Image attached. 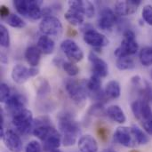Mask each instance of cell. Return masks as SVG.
<instances>
[{
    "label": "cell",
    "instance_id": "18",
    "mask_svg": "<svg viewBox=\"0 0 152 152\" xmlns=\"http://www.w3.org/2000/svg\"><path fill=\"white\" fill-rule=\"evenodd\" d=\"M69 6L71 9L80 12L82 14L88 18H92L95 15V7L90 1L85 0H72L69 1Z\"/></svg>",
    "mask_w": 152,
    "mask_h": 152
},
{
    "label": "cell",
    "instance_id": "3",
    "mask_svg": "<svg viewBox=\"0 0 152 152\" xmlns=\"http://www.w3.org/2000/svg\"><path fill=\"white\" fill-rule=\"evenodd\" d=\"M124 38L121 41L120 45L115 50V55L118 58L130 57L137 53L139 49V45L135 38V34L134 31L127 29L124 32Z\"/></svg>",
    "mask_w": 152,
    "mask_h": 152
},
{
    "label": "cell",
    "instance_id": "9",
    "mask_svg": "<svg viewBox=\"0 0 152 152\" xmlns=\"http://www.w3.org/2000/svg\"><path fill=\"white\" fill-rule=\"evenodd\" d=\"M131 108L134 117L142 123L152 119V110L148 101L136 100L131 104Z\"/></svg>",
    "mask_w": 152,
    "mask_h": 152
},
{
    "label": "cell",
    "instance_id": "25",
    "mask_svg": "<svg viewBox=\"0 0 152 152\" xmlns=\"http://www.w3.org/2000/svg\"><path fill=\"white\" fill-rule=\"evenodd\" d=\"M65 19L69 24L73 26H80L85 21V15L77 10L69 8L65 12Z\"/></svg>",
    "mask_w": 152,
    "mask_h": 152
},
{
    "label": "cell",
    "instance_id": "15",
    "mask_svg": "<svg viewBox=\"0 0 152 152\" xmlns=\"http://www.w3.org/2000/svg\"><path fill=\"white\" fill-rule=\"evenodd\" d=\"M5 147L11 152H21L23 144L20 137L12 130H6L2 138Z\"/></svg>",
    "mask_w": 152,
    "mask_h": 152
},
{
    "label": "cell",
    "instance_id": "20",
    "mask_svg": "<svg viewBox=\"0 0 152 152\" xmlns=\"http://www.w3.org/2000/svg\"><path fill=\"white\" fill-rule=\"evenodd\" d=\"M78 149L80 152H97L98 151V143L97 141L89 134L80 137L77 142Z\"/></svg>",
    "mask_w": 152,
    "mask_h": 152
},
{
    "label": "cell",
    "instance_id": "26",
    "mask_svg": "<svg viewBox=\"0 0 152 152\" xmlns=\"http://www.w3.org/2000/svg\"><path fill=\"white\" fill-rule=\"evenodd\" d=\"M139 59L142 65L150 67L152 65V46L143 47L139 53Z\"/></svg>",
    "mask_w": 152,
    "mask_h": 152
},
{
    "label": "cell",
    "instance_id": "24",
    "mask_svg": "<svg viewBox=\"0 0 152 152\" xmlns=\"http://www.w3.org/2000/svg\"><path fill=\"white\" fill-rule=\"evenodd\" d=\"M104 94L107 98L116 100L119 98L121 94V87L120 84L117 80H111L107 83L105 89H104Z\"/></svg>",
    "mask_w": 152,
    "mask_h": 152
},
{
    "label": "cell",
    "instance_id": "35",
    "mask_svg": "<svg viewBox=\"0 0 152 152\" xmlns=\"http://www.w3.org/2000/svg\"><path fill=\"white\" fill-rule=\"evenodd\" d=\"M142 16L143 20L150 26H152V5L146 4L142 12Z\"/></svg>",
    "mask_w": 152,
    "mask_h": 152
},
{
    "label": "cell",
    "instance_id": "21",
    "mask_svg": "<svg viewBox=\"0 0 152 152\" xmlns=\"http://www.w3.org/2000/svg\"><path fill=\"white\" fill-rule=\"evenodd\" d=\"M41 51L37 45H30L25 51V59L32 68H36L41 60Z\"/></svg>",
    "mask_w": 152,
    "mask_h": 152
},
{
    "label": "cell",
    "instance_id": "39",
    "mask_svg": "<svg viewBox=\"0 0 152 152\" xmlns=\"http://www.w3.org/2000/svg\"><path fill=\"white\" fill-rule=\"evenodd\" d=\"M102 152H117L115 151L114 150H112V149H106V150H104Z\"/></svg>",
    "mask_w": 152,
    "mask_h": 152
},
{
    "label": "cell",
    "instance_id": "13",
    "mask_svg": "<svg viewBox=\"0 0 152 152\" xmlns=\"http://www.w3.org/2000/svg\"><path fill=\"white\" fill-rule=\"evenodd\" d=\"M98 26L102 30H110L117 22V14L110 8H104L100 12Z\"/></svg>",
    "mask_w": 152,
    "mask_h": 152
},
{
    "label": "cell",
    "instance_id": "27",
    "mask_svg": "<svg viewBox=\"0 0 152 152\" xmlns=\"http://www.w3.org/2000/svg\"><path fill=\"white\" fill-rule=\"evenodd\" d=\"M116 66L119 70H130L135 68V63L131 57H123L118 58Z\"/></svg>",
    "mask_w": 152,
    "mask_h": 152
},
{
    "label": "cell",
    "instance_id": "33",
    "mask_svg": "<svg viewBox=\"0 0 152 152\" xmlns=\"http://www.w3.org/2000/svg\"><path fill=\"white\" fill-rule=\"evenodd\" d=\"M88 113L94 117H102L104 115H107V110H105L102 103L97 102L89 109Z\"/></svg>",
    "mask_w": 152,
    "mask_h": 152
},
{
    "label": "cell",
    "instance_id": "11",
    "mask_svg": "<svg viewBox=\"0 0 152 152\" xmlns=\"http://www.w3.org/2000/svg\"><path fill=\"white\" fill-rule=\"evenodd\" d=\"M84 41L94 48H102L107 46L110 44V41L105 35L94 28H90L85 31Z\"/></svg>",
    "mask_w": 152,
    "mask_h": 152
},
{
    "label": "cell",
    "instance_id": "19",
    "mask_svg": "<svg viewBox=\"0 0 152 152\" xmlns=\"http://www.w3.org/2000/svg\"><path fill=\"white\" fill-rule=\"evenodd\" d=\"M43 142L44 151L50 152L57 151L62 143L61 134L55 128H53V131L48 134V136L43 141Z\"/></svg>",
    "mask_w": 152,
    "mask_h": 152
},
{
    "label": "cell",
    "instance_id": "38",
    "mask_svg": "<svg viewBox=\"0 0 152 152\" xmlns=\"http://www.w3.org/2000/svg\"><path fill=\"white\" fill-rule=\"evenodd\" d=\"M0 14L2 18H8L10 16L9 9L5 5H1L0 7Z\"/></svg>",
    "mask_w": 152,
    "mask_h": 152
},
{
    "label": "cell",
    "instance_id": "40",
    "mask_svg": "<svg viewBox=\"0 0 152 152\" xmlns=\"http://www.w3.org/2000/svg\"><path fill=\"white\" fill-rule=\"evenodd\" d=\"M151 100L152 101V90H151V95H150V101Z\"/></svg>",
    "mask_w": 152,
    "mask_h": 152
},
{
    "label": "cell",
    "instance_id": "36",
    "mask_svg": "<svg viewBox=\"0 0 152 152\" xmlns=\"http://www.w3.org/2000/svg\"><path fill=\"white\" fill-rule=\"evenodd\" d=\"M25 152H42L41 144L37 141H30L26 146Z\"/></svg>",
    "mask_w": 152,
    "mask_h": 152
},
{
    "label": "cell",
    "instance_id": "30",
    "mask_svg": "<svg viewBox=\"0 0 152 152\" xmlns=\"http://www.w3.org/2000/svg\"><path fill=\"white\" fill-rule=\"evenodd\" d=\"M6 22L15 28H22L26 26V22L17 14H10V16L6 18Z\"/></svg>",
    "mask_w": 152,
    "mask_h": 152
},
{
    "label": "cell",
    "instance_id": "42",
    "mask_svg": "<svg viewBox=\"0 0 152 152\" xmlns=\"http://www.w3.org/2000/svg\"><path fill=\"white\" fill-rule=\"evenodd\" d=\"M52 152H59V151L57 150V151H52Z\"/></svg>",
    "mask_w": 152,
    "mask_h": 152
},
{
    "label": "cell",
    "instance_id": "7",
    "mask_svg": "<svg viewBox=\"0 0 152 152\" xmlns=\"http://www.w3.org/2000/svg\"><path fill=\"white\" fill-rule=\"evenodd\" d=\"M61 49L72 62H79L84 58V53L79 45L72 39H65L61 44Z\"/></svg>",
    "mask_w": 152,
    "mask_h": 152
},
{
    "label": "cell",
    "instance_id": "6",
    "mask_svg": "<svg viewBox=\"0 0 152 152\" xmlns=\"http://www.w3.org/2000/svg\"><path fill=\"white\" fill-rule=\"evenodd\" d=\"M33 122V114L29 110L27 109L12 116V126L16 128L17 132L22 134L30 133Z\"/></svg>",
    "mask_w": 152,
    "mask_h": 152
},
{
    "label": "cell",
    "instance_id": "1",
    "mask_svg": "<svg viewBox=\"0 0 152 152\" xmlns=\"http://www.w3.org/2000/svg\"><path fill=\"white\" fill-rule=\"evenodd\" d=\"M59 130L62 138V144L65 147L73 146L80 134L78 124L72 118L70 115L64 114L59 117Z\"/></svg>",
    "mask_w": 152,
    "mask_h": 152
},
{
    "label": "cell",
    "instance_id": "5",
    "mask_svg": "<svg viewBox=\"0 0 152 152\" xmlns=\"http://www.w3.org/2000/svg\"><path fill=\"white\" fill-rule=\"evenodd\" d=\"M40 32L47 37H58L62 34L63 27L61 20L55 16L44 17L39 23Z\"/></svg>",
    "mask_w": 152,
    "mask_h": 152
},
{
    "label": "cell",
    "instance_id": "32",
    "mask_svg": "<svg viewBox=\"0 0 152 152\" xmlns=\"http://www.w3.org/2000/svg\"><path fill=\"white\" fill-rule=\"evenodd\" d=\"M0 45L7 48L10 45V34L8 29L4 25H0Z\"/></svg>",
    "mask_w": 152,
    "mask_h": 152
},
{
    "label": "cell",
    "instance_id": "14",
    "mask_svg": "<svg viewBox=\"0 0 152 152\" xmlns=\"http://www.w3.org/2000/svg\"><path fill=\"white\" fill-rule=\"evenodd\" d=\"M84 85L86 86L87 94H90L92 98L97 101H101V99H103L104 96H106L105 94H102V91L101 77L92 75L91 77L84 83Z\"/></svg>",
    "mask_w": 152,
    "mask_h": 152
},
{
    "label": "cell",
    "instance_id": "43",
    "mask_svg": "<svg viewBox=\"0 0 152 152\" xmlns=\"http://www.w3.org/2000/svg\"><path fill=\"white\" fill-rule=\"evenodd\" d=\"M132 152H138V151H133Z\"/></svg>",
    "mask_w": 152,
    "mask_h": 152
},
{
    "label": "cell",
    "instance_id": "22",
    "mask_svg": "<svg viewBox=\"0 0 152 152\" xmlns=\"http://www.w3.org/2000/svg\"><path fill=\"white\" fill-rule=\"evenodd\" d=\"M37 47L44 54H51L53 53L55 48L54 41L47 36H41L37 41Z\"/></svg>",
    "mask_w": 152,
    "mask_h": 152
},
{
    "label": "cell",
    "instance_id": "12",
    "mask_svg": "<svg viewBox=\"0 0 152 152\" xmlns=\"http://www.w3.org/2000/svg\"><path fill=\"white\" fill-rule=\"evenodd\" d=\"M88 58H89V61L91 62L93 75L97 76L101 78L106 77L109 74L108 63L104 60L100 58L98 55H96V53H94V52L89 53Z\"/></svg>",
    "mask_w": 152,
    "mask_h": 152
},
{
    "label": "cell",
    "instance_id": "34",
    "mask_svg": "<svg viewBox=\"0 0 152 152\" xmlns=\"http://www.w3.org/2000/svg\"><path fill=\"white\" fill-rule=\"evenodd\" d=\"M11 97V89L5 83H1L0 85V102L4 103Z\"/></svg>",
    "mask_w": 152,
    "mask_h": 152
},
{
    "label": "cell",
    "instance_id": "10",
    "mask_svg": "<svg viewBox=\"0 0 152 152\" xmlns=\"http://www.w3.org/2000/svg\"><path fill=\"white\" fill-rule=\"evenodd\" d=\"M114 139L117 142L126 148H134L137 145L132 127L119 126L114 134Z\"/></svg>",
    "mask_w": 152,
    "mask_h": 152
},
{
    "label": "cell",
    "instance_id": "4",
    "mask_svg": "<svg viewBox=\"0 0 152 152\" xmlns=\"http://www.w3.org/2000/svg\"><path fill=\"white\" fill-rule=\"evenodd\" d=\"M65 90L69 98L78 106H84L87 98V91L84 84L75 79H68L65 82Z\"/></svg>",
    "mask_w": 152,
    "mask_h": 152
},
{
    "label": "cell",
    "instance_id": "23",
    "mask_svg": "<svg viewBox=\"0 0 152 152\" xmlns=\"http://www.w3.org/2000/svg\"><path fill=\"white\" fill-rule=\"evenodd\" d=\"M107 115L115 122L124 124L126 121V117L124 110L118 105H111L107 109Z\"/></svg>",
    "mask_w": 152,
    "mask_h": 152
},
{
    "label": "cell",
    "instance_id": "17",
    "mask_svg": "<svg viewBox=\"0 0 152 152\" xmlns=\"http://www.w3.org/2000/svg\"><path fill=\"white\" fill-rule=\"evenodd\" d=\"M26 104H27L26 98L19 94L11 95V97L4 102L5 109L8 110V112L12 114V116L26 110L25 109Z\"/></svg>",
    "mask_w": 152,
    "mask_h": 152
},
{
    "label": "cell",
    "instance_id": "28",
    "mask_svg": "<svg viewBox=\"0 0 152 152\" xmlns=\"http://www.w3.org/2000/svg\"><path fill=\"white\" fill-rule=\"evenodd\" d=\"M36 92L39 96L48 94L51 92V86L49 82L45 78H39L36 84Z\"/></svg>",
    "mask_w": 152,
    "mask_h": 152
},
{
    "label": "cell",
    "instance_id": "16",
    "mask_svg": "<svg viewBox=\"0 0 152 152\" xmlns=\"http://www.w3.org/2000/svg\"><path fill=\"white\" fill-rule=\"evenodd\" d=\"M141 0H126V1H118L115 4V12L117 15L127 16L134 13L138 7L140 6Z\"/></svg>",
    "mask_w": 152,
    "mask_h": 152
},
{
    "label": "cell",
    "instance_id": "29",
    "mask_svg": "<svg viewBox=\"0 0 152 152\" xmlns=\"http://www.w3.org/2000/svg\"><path fill=\"white\" fill-rule=\"evenodd\" d=\"M132 131L134 133V135L135 137V140L138 145H145L149 142L150 139L148 135L141 128H139L136 126H132Z\"/></svg>",
    "mask_w": 152,
    "mask_h": 152
},
{
    "label": "cell",
    "instance_id": "8",
    "mask_svg": "<svg viewBox=\"0 0 152 152\" xmlns=\"http://www.w3.org/2000/svg\"><path fill=\"white\" fill-rule=\"evenodd\" d=\"M38 74V69L37 68H27L24 65L17 64L15 65L11 72L12 79L19 85L24 84L29 77H36Z\"/></svg>",
    "mask_w": 152,
    "mask_h": 152
},
{
    "label": "cell",
    "instance_id": "31",
    "mask_svg": "<svg viewBox=\"0 0 152 152\" xmlns=\"http://www.w3.org/2000/svg\"><path fill=\"white\" fill-rule=\"evenodd\" d=\"M61 66L64 69V71L70 77H75L79 74V68L78 66L72 61H63L61 63Z\"/></svg>",
    "mask_w": 152,
    "mask_h": 152
},
{
    "label": "cell",
    "instance_id": "41",
    "mask_svg": "<svg viewBox=\"0 0 152 152\" xmlns=\"http://www.w3.org/2000/svg\"><path fill=\"white\" fill-rule=\"evenodd\" d=\"M151 78H152V70L151 71Z\"/></svg>",
    "mask_w": 152,
    "mask_h": 152
},
{
    "label": "cell",
    "instance_id": "2",
    "mask_svg": "<svg viewBox=\"0 0 152 152\" xmlns=\"http://www.w3.org/2000/svg\"><path fill=\"white\" fill-rule=\"evenodd\" d=\"M42 1L37 0H14L13 6L18 13L28 19L37 20L43 17Z\"/></svg>",
    "mask_w": 152,
    "mask_h": 152
},
{
    "label": "cell",
    "instance_id": "37",
    "mask_svg": "<svg viewBox=\"0 0 152 152\" xmlns=\"http://www.w3.org/2000/svg\"><path fill=\"white\" fill-rule=\"evenodd\" d=\"M142 126H143V129L146 131V133L152 135V119L142 123Z\"/></svg>",
    "mask_w": 152,
    "mask_h": 152
}]
</instances>
